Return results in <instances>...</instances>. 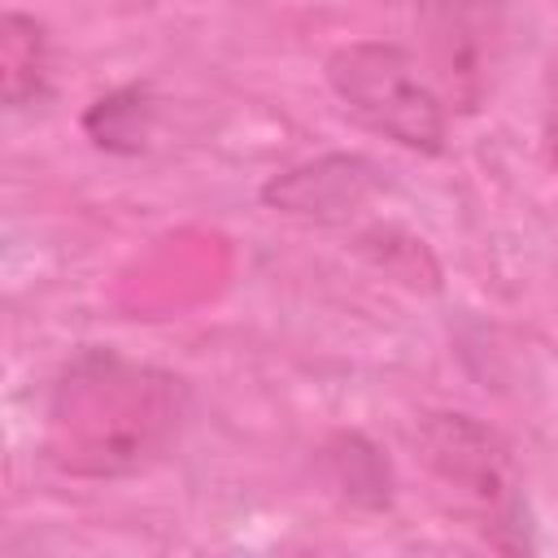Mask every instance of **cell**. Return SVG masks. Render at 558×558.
<instances>
[{
  "mask_svg": "<svg viewBox=\"0 0 558 558\" xmlns=\"http://www.w3.org/2000/svg\"><path fill=\"white\" fill-rule=\"evenodd\" d=\"M541 140H545V161L558 174V52H549L541 78Z\"/></svg>",
  "mask_w": 558,
  "mask_h": 558,
  "instance_id": "30bf717a",
  "label": "cell"
},
{
  "mask_svg": "<svg viewBox=\"0 0 558 558\" xmlns=\"http://www.w3.org/2000/svg\"><path fill=\"white\" fill-rule=\"evenodd\" d=\"M414 26L440 100L453 113H475L497 83L506 0H414Z\"/></svg>",
  "mask_w": 558,
  "mask_h": 558,
  "instance_id": "277c9868",
  "label": "cell"
},
{
  "mask_svg": "<svg viewBox=\"0 0 558 558\" xmlns=\"http://www.w3.org/2000/svg\"><path fill=\"white\" fill-rule=\"evenodd\" d=\"M418 449L423 462L462 497H471L488 523H493V545L506 549V532H514L519 554L532 549V523L523 510V493L510 466L506 445L497 440V432H488L480 418L471 414H427L418 423Z\"/></svg>",
  "mask_w": 558,
  "mask_h": 558,
  "instance_id": "3957f363",
  "label": "cell"
},
{
  "mask_svg": "<svg viewBox=\"0 0 558 558\" xmlns=\"http://www.w3.org/2000/svg\"><path fill=\"white\" fill-rule=\"evenodd\" d=\"M153 113H157L153 92H148L144 83H126V87H113V92H105V96H96V100L87 105L83 131H87V140H92L96 148L131 157V153H140V148L148 144V135H153Z\"/></svg>",
  "mask_w": 558,
  "mask_h": 558,
  "instance_id": "ba28073f",
  "label": "cell"
},
{
  "mask_svg": "<svg viewBox=\"0 0 558 558\" xmlns=\"http://www.w3.org/2000/svg\"><path fill=\"white\" fill-rule=\"evenodd\" d=\"M0 92L9 109H26L48 92V31L17 9L0 17Z\"/></svg>",
  "mask_w": 558,
  "mask_h": 558,
  "instance_id": "52a82bcc",
  "label": "cell"
},
{
  "mask_svg": "<svg viewBox=\"0 0 558 558\" xmlns=\"http://www.w3.org/2000/svg\"><path fill=\"white\" fill-rule=\"evenodd\" d=\"M327 484L357 510H388L392 506V466L375 440L362 432H336L318 449Z\"/></svg>",
  "mask_w": 558,
  "mask_h": 558,
  "instance_id": "8992f818",
  "label": "cell"
},
{
  "mask_svg": "<svg viewBox=\"0 0 558 558\" xmlns=\"http://www.w3.org/2000/svg\"><path fill=\"white\" fill-rule=\"evenodd\" d=\"M362 244H366V253L388 270V275H397V279H405V283H423V288H436V262L427 257V248H423V240H414V235H401L397 227H375V231H366L362 235Z\"/></svg>",
  "mask_w": 558,
  "mask_h": 558,
  "instance_id": "9c48e42d",
  "label": "cell"
},
{
  "mask_svg": "<svg viewBox=\"0 0 558 558\" xmlns=\"http://www.w3.org/2000/svg\"><path fill=\"white\" fill-rule=\"evenodd\" d=\"M331 96L375 135L418 153L436 157L445 153L449 135V105L440 100L436 83L418 74L414 57L384 39H353L340 44L327 65Z\"/></svg>",
  "mask_w": 558,
  "mask_h": 558,
  "instance_id": "7a4b0ae2",
  "label": "cell"
},
{
  "mask_svg": "<svg viewBox=\"0 0 558 558\" xmlns=\"http://www.w3.org/2000/svg\"><path fill=\"white\" fill-rule=\"evenodd\" d=\"M388 187V170L366 153H323L262 183V205L301 222H349Z\"/></svg>",
  "mask_w": 558,
  "mask_h": 558,
  "instance_id": "5b68a950",
  "label": "cell"
},
{
  "mask_svg": "<svg viewBox=\"0 0 558 558\" xmlns=\"http://www.w3.org/2000/svg\"><path fill=\"white\" fill-rule=\"evenodd\" d=\"M183 418L187 384L179 375L87 344L52 379L44 458L74 480H122L166 458Z\"/></svg>",
  "mask_w": 558,
  "mask_h": 558,
  "instance_id": "6da1fadb",
  "label": "cell"
}]
</instances>
